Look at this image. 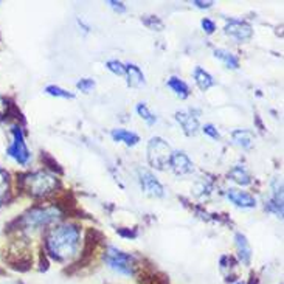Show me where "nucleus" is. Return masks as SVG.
<instances>
[{"label": "nucleus", "instance_id": "1", "mask_svg": "<svg viewBox=\"0 0 284 284\" xmlns=\"http://www.w3.org/2000/svg\"><path fill=\"white\" fill-rule=\"evenodd\" d=\"M78 244V229L76 227H59L58 230H53L47 246L50 253L56 259H63L75 253Z\"/></svg>", "mask_w": 284, "mask_h": 284}, {"label": "nucleus", "instance_id": "19", "mask_svg": "<svg viewBox=\"0 0 284 284\" xmlns=\"http://www.w3.org/2000/svg\"><path fill=\"white\" fill-rule=\"evenodd\" d=\"M233 140H235L236 145H239V146H242V148L247 149L253 143V135L249 131H235L233 132Z\"/></svg>", "mask_w": 284, "mask_h": 284}, {"label": "nucleus", "instance_id": "28", "mask_svg": "<svg viewBox=\"0 0 284 284\" xmlns=\"http://www.w3.org/2000/svg\"><path fill=\"white\" fill-rule=\"evenodd\" d=\"M109 5L115 10V11H120V13H125L126 11V7L121 4V2H109Z\"/></svg>", "mask_w": 284, "mask_h": 284}, {"label": "nucleus", "instance_id": "8", "mask_svg": "<svg viewBox=\"0 0 284 284\" xmlns=\"http://www.w3.org/2000/svg\"><path fill=\"white\" fill-rule=\"evenodd\" d=\"M169 163H171V166L174 168V171L177 174H187V173L193 171V163L190 161V158L184 152H174L171 155Z\"/></svg>", "mask_w": 284, "mask_h": 284}, {"label": "nucleus", "instance_id": "10", "mask_svg": "<svg viewBox=\"0 0 284 284\" xmlns=\"http://www.w3.org/2000/svg\"><path fill=\"white\" fill-rule=\"evenodd\" d=\"M227 196H229V199H230L235 205H238V207L252 208V207L256 205V200H255L253 196H250L249 193L239 191V190H229Z\"/></svg>", "mask_w": 284, "mask_h": 284}, {"label": "nucleus", "instance_id": "6", "mask_svg": "<svg viewBox=\"0 0 284 284\" xmlns=\"http://www.w3.org/2000/svg\"><path fill=\"white\" fill-rule=\"evenodd\" d=\"M8 154L17 160L21 165H25L30 160V152L27 149V145L24 141V135L21 128H13V143L8 148Z\"/></svg>", "mask_w": 284, "mask_h": 284}, {"label": "nucleus", "instance_id": "23", "mask_svg": "<svg viewBox=\"0 0 284 284\" xmlns=\"http://www.w3.org/2000/svg\"><path fill=\"white\" fill-rule=\"evenodd\" d=\"M42 161H44L45 165H48V168H50V169H53V171H58L59 174L63 173V168L59 166V163L56 161L53 157H50L48 154H42Z\"/></svg>", "mask_w": 284, "mask_h": 284}, {"label": "nucleus", "instance_id": "5", "mask_svg": "<svg viewBox=\"0 0 284 284\" xmlns=\"http://www.w3.org/2000/svg\"><path fill=\"white\" fill-rule=\"evenodd\" d=\"M58 211L53 210V208H34L31 210L30 213H27L24 217H22V224L25 227H39V225H45L51 220H54Z\"/></svg>", "mask_w": 284, "mask_h": 284}, {"label": "nucleus", "instance_id": "12", "mask_svg": "<svg viewBox=\"0 0 284 284\" xmlns=\"http://www.w3.org/2000/svg\"><path fill=\"white\" fill-rule=\"evenodd\" d=\"M112 137H113V140L123 141V143H126L128 146H135V145L140 141V138H138L137 134L129 132V131H125V129H113V131H112Z\"/></svg>", "mask_w": 284, "mask_h": 284}, {"label": "nucleus", "instance_id": "15", "mask_svg": "<svg viewBox=\"0 0 284 284\" xmlns=\"http://www.w3.org/2000/svg\"><path fill=\"white\" fill-rule=\"evenodd\" d=\"M214 56L216 58H219L229 69H238L239 67V61L236 59V56L232 54L230 51L219 48V50H214Z\"/></svg>", "mask_w": 284, "mask_h": 284}, {"label": "nucleus", "instance_id": "13", "mask_svg": "<svg viewBox=\"0 0 284 284\" xmlns=\"http://www.w3.org/2000/svg\"><path fill=\"white\" fill-rule=\"evenodd\" d=\"M126 69V75H128V84L131 87H140L141 84H145V76L141 73V70L134 66V64H129Z\"/></svg>", "mask_w": 284, "mask_h": 284}, {"label": "nucleus", "instance_id": "30", "mask_svg": "<svg viewBox=\"0 0 284 284\" xmlns=\"http://www.w3.org/2000/svg\"><path fill=\"white\" fill-rule=\"evenodd\" d=\"M193 5H196L197 8H210L213 2H193Z\"/></svg>", "mask_w": 284, "mask_h": 284}, {"label": "nucleus", "instance_id": "27", "mask_svg": "<svg viewBox=\"0 0 284 284\" xmlns=\"http://www.w3.org/2000/svg\"><path fill=\"white\" fill-rule=\"evenodd\" d=\"M204 132L207 134V135H210V137H213V138H219L220 135H219V132L214 129V126H211V125H207V126H204Z\"/></svg>", "mask_w": 284, "mask_h": 284}, {"label": "nucleus", "instance_id": "7", "mask_svg": "<svg viewBox=\"0 0 284 284\" xmlns=\"http://www.w3.org/2000/svg\"><path fill=\"white\" fill-rule=\"evenodd\" d=\"M225 33L235 37L236 40L242 42L252 37V27L246 22H239V21H230L229 24L225 25Z\"/></svg>", "mask_w": 284, "mask_h": 284}, {"label": "nucleus", "instance_id": "29", "mask_svg": "<svg viewBox=\"0 0 284 284\" xmlns=\"http://www.w3.org/2000/svg\"><path fill=\"white\" fill-rule=\"evenodd\" d=\"M7 110H8V104L5 103V99H4V98H0V117L5 115Z\"/></svg>", "mask_w": 284, "mask_h": 284}, {"label": "nucleus", "instance_id": "14", "mask_svg": "<svg viewBox=\"0 0 284 284\" xmlns=\"http://www.w3.org/2000/svg\"><path fill=\"white\" fill-rule=\"evenodd\" d=\"M236 247H238V253H239V258L244 264H249L250 261V256H252V250H250V246L246 239L244 235L238 233L236 235Z\"/></svg>", "mask_w": 284, "mask_h": 284}, {"label": "nucleus", "instance_id": "16", "mask_svg": "<svg viewBox=\"0 0 284 284\" xmlns=\"http://www.w3.org/2000/svg\"><path fill=\"white\" fill-rule=\"evenodd\" d=\"M230 177L236 182V184H239V185H249L250 184V176H249V173L246 171V168L244 166H241V165H238V166H235L232 171H230Z\"/></svg>", "mask_w": 284, "mask_h": 284}, {"label": "nucleus", "instance_id": "2", "mask_svg": "<svg viewBox=\"0 0 284 284\" xmlns=\"http://www.w3.org/2000/svg\"><path fill=\"white\" fill-rule=\"evenodd\" d=\"M21 187L28 190L33 196H44L58 187V180L45 173L28 174L21 180Z\"/></svg>", "mask_w": 284, "mask_h": 284}, {"label": "nucleus", "instance_id": "20", "mask_svg": "<svg viewBox=\"0 0 284 284\" xmlns=\"http://www.w3.org/2000/svg\"><path fill=\"white\" fill-rule=\"evenodd\" d=\"M137 112H138V115H140L145 121H148L149 125H154V123H155V117L149 112V109L146 107V104L140 103V104L137 106Z\"/></svg>", "mask_w": 284, "mask_h": 284}, {"label": "nucleus", "instance_id": "9", "mask_svg": "<svg viewBox=\"0 0 284 284\" xmlns=\"http://www.w3.org/2000/svg\"><path fill=\"white\" fill-rule=\"evenodd\" d=\"M140 182H141V187L146 193H149L152 196H163V188L152 174H149L146 171L140 173Z\"/></svg>", "mask_w": 284, "mask_h": 284}, {"label": "nucleus", "instance_id": "4", "mask_svg": "<svg viewBox=\"0 0 284 284\" xmlns=\"http://www.w3.org/2000/svg\"><path fill=\"white\" fill-rule=\"evenodd\" d=\"M104 259H106V262L112 269H115V270H118L121 273L131 275L134 272V269H132V261L134 259H132V256H129V255H126V253H123V252H120L117 249H113V247L107 249V253H106Z\"/></svg>", "mask_w": 284, "mask_h": 284}, {"label": "nucleus", "instance_id": "24", "mask_svg": "<svg viewBox=\"0 0 284 284\" xmlns=\"http://www.w3.org/2000/svg\"><path fill=\"white\" fill-rule=\"evenodd\" d=\"M106 66H107V69H109L112 73H115V75H125V73H126V69H125L123 64L118 63V61H109Z\"/></svg>", "mask_w": 284, "mask_h": 284}, {"label": "nucleus", "instance_id": "3", "mask_svg": "<svg viewBox=\"0 0 284 284\" xmlns=\"http://www.w3.org/2000/svg\"><path fill=\"white\" fill-rule=\"evenodd\" d=\"M171 149L161 140V138H152L149 143V161L152 166L163 168L166 163L171 160Z\"/></svg>", "mask_w": 284, "mask_h": 284}, {"label": "nucleus", "instance_id": "17", "mask_svg": "<svg viewBox=\"0 0 284 284\" xmlns=\"http://www.w3.org/2000/svg\"><path fill=\"white\" fill-rule=\"evenodd\" d=\"M194 79H196L197 86L202 90H207V89H210L213 86V78L205 70H202L200 67H196V70H194Z\"/></svg>", "mask_w": 284, "mask_h": 284}, {"label": "nucleus", "instance_id": "25", "mask_svg": "<svg viewBox=\"0 0 284 284\" xmlns=\"http://www.w3.org/2000/svg\"><path fill=\"white\" fill-rule=\"evenodd\" d=\"M76 87H78L79 90H83V92L89 93V92L95 87V83H93L92 79H81V81L76 84Z\"/></svg>", "mask_w": 284, "mask_h": 284}, {"label": "nucleus", "instance_id": "11", "mask_svg": "<svg viewBox=\"0 0 284 284\" xmlns=\"http://www.w3.org/2000/svg\"><path fill=\"white\" fill-rule=\"evenodd\" d=\"M176 118H177V121L184 126V129H185V132H187L188 135L197 132L199 121H197V118L193 115L191 112H177V113H176Z\"/></svg>", "mask_w": 284, "mask_h": 284}, {"label": "nucleus", "instance_id": "18", "mask_svg": "<svg viewBox=\"0 0 284 284\" xmlns=\"http://www.w3.org/2000/svg\"><path fill=\"white\" fill-rule=\"evenodd\" d=\"M168 86L171 87L174 92H176V95L177 96H180V98H187L188 96V86L184 83V81H180L179 78H176V76H173V78H169L168 79Z\"/></svg>", "mask_w": 284, "mask_h": 284}, {"label": "nucleus", "instance_id": "26", "mask_svg": "<svg viewBox=\"0 0 284 284\" xmlns=\"http://www.w3.org/2000/svg\"><path fill=\"white\" fill-rule=\"evenodd\" d=\"M202 27H204V31H207L208 34H211V33L216 30L214 22H211L210 19H204V21H202Z\"/></svg>", "mask_w": 284, "mask_h": 284}, {"label": "nucleus", "instance_id": "21", "mask_svg": "<svg viewBox=\"0 0 284 284\" xmlns=\"http://www.w3.org/2000/svg\"><path fill=\"white\" fill-rule=\"evenodd\" d=\"M141 22H143L148 28H151V30H157V31L163 30V22H161L158 17H155V16H146V17L141 19Z\"/></svg>", "mask_w": 284, "mask_h": 284}, {"label": "nucleus", "instance_id": "22", "mask_svg": "<svg viewBox=\"0 0 284 284\" xmlns=\"http://www.w3.org/2000/svg\"><path fill=\"white\" fill-rule=\"evenodd\" d=\"M45 92H47L48 95H51V96H61V98H73V95H72V93H69L67 90H64V89H61V87H58V86H47Z\"/></svg>", "mask_w": 284, "mask_h": 284}]
</instances>
